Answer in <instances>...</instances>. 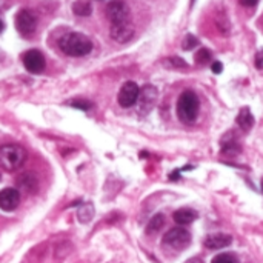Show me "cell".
I'll list each match as a JSON object with an SVG mask.
<instances>
[{
	"label": "cell",
	"instance_id": "6da1fadb",
	"mask_svg": "<svg viewBox=\"0 0 263 263\" xmlns=\"http://www.w3.org/2000/svg\"><path fill=\"white\" fill-rule=\"evenodd\" d=\"M60 49L71 57H83L91 52L92 42L82 32H68L59 42Z\"/></svg>",
	"mask_w": 263,
	"mask_h": 263
},
{
	"label": "cell",
	"instance_id": "7a4b0ae2",
	"mask_svg": "<svg viewBox=\"0 0 263 263\" xmlns=\"http://www.w3.org/2000/svg\"><path fill=\"white\" fill-rule=\"evenodd\" d=\"M199 114V97L194 91H183L177 102V117L183 123H193Z\"/></svg>",
	"mask_w": 263,
	"mask_h": 263
},
{
	"label": "cell",
	"instance_id": "3957f363",
	"mask_svg": "<svg viewBox=\"0 0 263 263\" xmlns=\"http://www.w3.org/2000/svg\"><path fill=\"white\" fill-rule=\"evenodd\" d=\"M26 160V151L20 145L0 146V168L6 171L18 170Z\"/></svg>",
	"mask_w": 263,
	"mask_h": 263
},
{
	"label": "cell",
	"instance_id": "277c9868",
	"mask_svg": "<svg viewBox=\"0 0 263 263\" xmlns=\"http://www.w3.org/2000/svg\"><path fill=\"white\" fill-rule=\"evenodd\" d=\"M191 243V234L185 228H173L163 236V245L174 250V251H183Z\"/></svg>",
	"mask_w": 263,
	"mask_h": 263
},
{
	"label": "cell",
	"instance_id": "5b68a950",
	"mask_svg": "<svg viewBox=\"0 0 263 263\" xmlns=\"http://www.w3.org/2000/svg\"><path fill=\"white\" fill-rule=\"evenodd\" d=\"M106 17L112 25H120V23H128L129 22V8L125 2L116 0L111 2L106 6Z\"/></svg>",
	"mask_w": 263,
	"mask_h": 263
},
{
	"label": "cell",
	"instance_id": "8992f818",
	"mask_svg": "<svg viewBox=\"0 0 263 263\" xmlns=\"http://www.w3.org/2000/svg\"><path fill=\"white\" fill-rule=\"evenodd\" d=\"M139 94H140V88L137 86L136 82H126L123 83V86L119 91V105L122 108H131L137 103L139 100Z\"/></svg>",
	"mask_w": 263,
	"mask_h": 263
},
{
	"label": "cell",
	"instance_id": "52a82bcc",
	"mask_svg": "<svg viewBox=\"0 0 263 263\" xmlns=\"http://www.w3.org/2000/svg\"><path fill=\"white\" fill-rule=\"evenodd\" d=\"M35 26H37V18L31 11L22 9V11L17 12V15H15V28L22 35L34 34Z\"/></svg>",
	"mask_w": 263,
	"mask_h": 263
},
{
	"label": "cell",
	"instance_id": "ba28073f",
	"mask_svg": "<svg viewBox=\"0 0 263 263\" xmlns=\"http://www.w3.org/2000/svg\"><path fill=\"white\" fill-rule=\"evenodd\" d=\"M139 111L140 114H148L156 102H157V89L153 86V85H146L140 89V94H139Z\"/></svg>",
	"mask_w": 263,
	"mask_h": 263
},
{
	"label": "cell",
	"instance_id": "9c48e42d",
	"mask_svg": "<svg viewBox=\"0 0 263 263\" xmlns=\"http://www.w3.org/2000/svg\"><path fill=\"white\" fill-rule=\"evenodd\" d=\"M23 65L29 72L39 74L45 69V57L40 51L29 49L23 54Z\"/></svg>",
	"mask_w": 263,
	"mask_h": 263
},
{
	"label": "cell",
	"instance_id": "30bf717a",
	"mask_svg": "<svg viewBox=\"0 0 263 263\" xmlns=\"http://www.w3.org/2000/svg\"><path fill=\"white\" fill-rule=\"evenodd\" d=\"M20 203V194L14 188H5L0 191V210L9 213L14 211Z\"/></svg>",
	"mask_w": 263,
	"mask_h": 263
},
{
	"label": "cell",
	"instance_id": "8fae6325",
	"mask_svg": "<svg viewBox=\"0 0 263 263\" xmlns=\"http://www.w3.org/2000/svg\"><path fill=\"white\" fill-rule=\"evenodd\" d=\"M112 40L119 42V43H126L133 39L134 35V28L133 25L128 23H120V25H111V31H109Z\"/></svg>",
	"mask_w": 263,
	"mask_h": 263
},
{
	"label": "cell",
	"instance_id": "7c38bea8",
	"mask_svg": "<svg viewBox=\"0 0 263 263\" xmlns=\"http://www.w3.org/2000/svg\"><path fill=\"white\" fill-rule=\"evenodd\" d=\"M203 243L208 250H222V248H227L233 243V237L230 234H223V233L210 234Z\"/></svg>",
	"mask_w": 263,
	"mask_h": 263
},
{
	"label": "cell",
	"instance_id": "4fadbf2b",
	"mask_svg": "<svg viewBox=\"0 0 263 263\" xmlns=\"http://www.w3.org/2000/svg\"><path fill=\"white\" fill-rule=\"evenodd\" d=\"M199 217V214L194 211V210H190V208H182L179 211H176L173 214V219L177 225H190L193 222H196Z\"/></svg>",
	"mask_w": 263,
	"mask_h": 263
},
{
	"label": "cell",
	"instance_id": "5bb4252c",
	"mask_svg": "<svg viewBox=\"0 0 263 263\" xmlns=\"http://www.w3.org/2000/svg\"><path fill=\"white\" fill-rule=\"evenodd\" d=\"M17 185L25 193H34L37 190V186H39V182H37V177L32 173H25V174L18 176Z\"/></svg>",
	"mask_w": 263,
	"mask_h": 263
},
{
	"label": "cell",
	"instance_id": "9a60e30c",
	"mask_svg": "<svg viewBox=\"0 0 263 263\" xmlns=\"http://www.w3.org/2000/svg\"><path fill=\"white\" fill-rule=\"evenodd\" d=\"M236 122H237V125L240 126V129H243V131H250L251 128H253V125H254V117H253V114H251V111H250V108H242L240 111H239V114H237V119H236Z\"/></svg>",
	"mask_w": 263,
	"mask_h": 263
},
{
	"label": "cell",
	"instance_id": "2e32d148",
	"mask_svg": "<svg viewBox=\"0 0 263 263\" xmlns=\"http://www.w3.org/2000/svg\"><path fill=\"white\" fill-rule=\"evenodd\" d=\"M165 225V217L163 214H156L149 222H148V227H146V234H156L159 233Z\"/></svg>",
	"mask_w": 263,
	"mask_h": 263
},
{
	"label": "cell",
	"instance_id": "e0dca14e",
	"mask_svg": "<svg viewBox=\"0 0 263 263\" xmlns=\"http://www.w3.org/2000/svg\"><path fill=\"white\" fill-rule=\"evenodd\" d=\"M92 216H94V208H92V205H91V203L80 206V208H79V211H77V217H79V220H80L82 223H88V222H91Z\"/></svg>",
	"mask_w": 263,
	"mask_h": 263
},
{
	"label": "cell",
	"instance_id": "ac0fdd59",
	"mask_svg": "<svg viewBox=\"0 0 263 263\" xmlns=\"http://www.w3.org/2000/svg\"><path fill=\"white\" fill-rule=\"evenodd\" d=\"M211 263H239V259L234 253H222L217 254Z\"/></svg>",
	"mask_w": 263,
	"mask_h": 263
},
{
	"label": "cell",
	"instance_id": "d6986e66",
	"mask_svg": "<svg viewBox=\"0 0 263 263\" xmlns=\"http://www.w3.org/2000/svg\"><path fill=\"white\" fill-rule=\"evenodd\" d=\"M72 11L77 15H89L91 14V5L86 2H77L72 5Z\"/></svg>",
	"mask_w": 263,
	"mask_h": 263
},
{
	"label": "cell",
	"instance_id": "ffe728a7",
	"mask_svg": "<svg viewBox=\"0 0 263 263\" xmlns=\"http://www.w3.org/2000/svg\"><path fill=\"white\" fill-rule=\"evenodd\" d=\"M196 62H197L199 65H206L208 62H211V52H210V49H206V48L200 49V51L196 54Z\"/></svg>",
	"mask_w": 263,
	"mask_h": 263
},
{
	"label": "cell",
	"instance_id": "44dd1931",
	"mask_svg": "<svg viewBox=\"0 0 263 263\" xmlns=\"http://www.w3.org/2000/svg\"><path fill=\"white\" fill-rule=\"evenodd\" d=\"M199 45V40L194 37V35H191V34H188L186 37H185V40H183V43H182V48L185 49V51H190V49H193V48H196Z\"/></svg>",
	"mask_w": 263,
	"mask_h": 263
},
{
	"label": "cell",
	"instance_id": "7402d4cb",
	"mask_svg": "<svg viewBox=\"0 0 263 263\" xmlns=\"http://www.w3.org/2000/svg\"><path fill=\"white\" fill-rule=\"evenodd\" d=\"M71 106L79 108V109H82V111H88L92 105H91L88 100H74V102H71Z\"/></svg>",
	"mask_w": 263,
	"mask_h": 263
},
{
	"label": "cell",
	"instance_id": "603a6c76",
	"mask_svg": "<svg viewBox=\"0 0 263 263\" xmlns=\"http://www.w3.org/2000/svg\"><path fill=\"white\" fill-rule=\"evenodd\" d=\"M166 63H168V65H171V66H176V68H186V63H185L182 59H179V57L168 59V60H166Z\"/></svg>",
	"mask_w": 263,
	"mask_h": 263
},
{
	"label": "cell",
	"instance_id": "cb8c5ba5",
	"mask_svg": "<svg viewBox=\"0 0 263 263\" xmlns=\"http://www.w3.org/2000/svg\"><path fill=\"white\" fill-rule=\"evenodd\" d=\"M211 69H213V72H214V74H220V72L223 71V65H222V62H213Z\"/></svg>",
	"mask_w": 263,
	"mask_h": 263
},
{
	"label": "cell",
	"instance_id": "d4e9b609",
	"mask_svg": "<svg viewBox=\"0 0 263 263\" xmlns=\"http://www.w3.org/2000/svg\"><path fill=\"white\" fill-rule=\"evenodd\" d=\"M240 3L243 6H256L259 3V0H240Z\"/></svg>",
	"mask_w": 263,
	"mask_h": 263
},
{
	"label": "cell",
	"instance_id": "484cf974",
	"mask_svg": "<svg viewBox=\"0 0 263 263\" xmlns=\"http://www.w3.org/2000/svg\"><path fill=\"white\" fill-rule=\"evenodd\" d=\"M256 65H257V68H262L263 66V51H259V54H257V59H256Z\"/></svg>",
	"mask_w": 263,
	"mask_h": 263
},
{
	"label": "cell",
	"instance_id": "4316f807",
	"mask_svg": "<svg viewBox=\"0 0 263 263\" xmlns=\"http://www.w3.org/2000/svg\"><path fill=\"white\" fill-rule=\"evenodd\" d=\"M186 263H203L200 259H191V260H188Z\"/></svg>",
	"mask_w": 263,
	"mask_h": 263
},
{
	"label": "cell",
	"instance_id": "83f0119b",
	"mask_svg": "<svg viewBox=\"0 0 263 263\" xmlns=\"http://www.w3.org/2000/svg\"><path fill=\"white\" fill-rule=\"evenodd\" d=\"M2 31H3V22L0 20V32H2Z\"/></svg>",
	"mask_w": 263,
	"mask_h": 263
},
{
	"label": "cell",
	"instance_id": "f1b7e54d",
	"mask_svg": "<svg viewBox=\"0 0 263 263\" xmlns=\"http://www.w3.org/2000/svg\"><path fill=\"white\" fill-rule=\"evenodd\" d=\"M262 193H263V180H262Z\"/></svg>",
	"mask_w": 263,
	"mask_h": 263
}]
</instances>
